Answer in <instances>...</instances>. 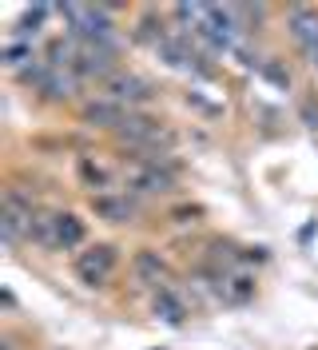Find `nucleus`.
<instances>
[{"label": "nucleus", "instance_id": "f03ea898", "mask_svg": "<svg viewBox=\"0 0 318 350\" xmlns=\"http://www.w3.org/2000/svg\"><path fill=\"white\" fill-rule=\"evenodd\" d=\"M116 247L111 243H96V247H88V251H80L76 259H72V267H76V275H80V283L88 286H104L107 279H111V271H116Z\"/></svg>", "mask_w": 318, "mask_h": 350}, {"label": "nucleus", "instance_id": "7ed1b4c3", "mask_svg": "<svg viewBox=\"0 0 318 350\" xmlns=\"http://www.w3.org/2000/svg\"><path fill=\"white\" fill-rule=\"evenodd\" d=\"M291 32L306 48L310 64L318 68V12H310V8H291Z\"/></svg>", "mask_w": 318, "mask_h": 350}, {"label": "nucleus", "instance_id": "9b49d317", "mask_svg": "<svg viewBox=\"0 0 318 350\" xmlns=\"http://www.w3.org/2000/svg\"><path fill=\"white\" fill-rule=\"evenodd\" d=\"M84 116L96 120V124H107V128H120V124H124V108H120L116 100H96V104L84 108Z\"/></svg>", "mask_w": 318, "mask_h": 350}, {"label": "nucleus", "instance_id": "ddd939ff", "mask_svg": "<svg viewBox=\"0 0 318 350\" xmlns=\"http://www.w3.org/2000/svg\"><path fill=\"white\" fill-rule=\"evenodd\" d=\"M28 60H32V48H28V44H16V40L8 44V52H4V64L12 68V72H21V76H24V72L32 68Z\"/></svg>", "mask_w": 318, "mask_h": 350}, {"label": "nucleus", "instance_id": "0eeeda50", "mask_svg": "<svg viewBox=\"0 0 318 350\" xmlns=\"http://www.w3.org/2000/svg\"><path fill=\"white\" fill-rule=\"evenodd\" d=\"M151 92L148 84L140 80V76H111L107 80V100H116V104H140V100H148Z\"/></svg>", "mask_w": 318, "mask_h": 350}, {"label": "nucleus", "instance_id": "423d86ee", "mask_svg": "<svg viewBox=\"0 0 318 350\" xmlns=\"http://www.w3.org/2000/svg\"><path fill=\"white\" fill-rule=\"evenodd\" d=\"M131 271H135V279H140V283H151V286H163L168 283V262L159 259V255H155V251H140V255H135V259H131Z\"/></svg>", "mask_w": 318, "mask_h": 350}, {"label": "nucleus", "instance_id": "1a4fd4ad", "mask_svg": "<svg viewBox=\"0 0 318 350\" xmlns=\"http://www.w3.org/2000/svg\"><path fill=\"white\" fill-rule=\"evenodd\" d=\"M151 306H155V314H159L163 323H171V327H179V323H183V314H187L183 303L171 295L168 286H159V291H155V303H151Z\"/></svg>", "mask_w": 318, "mask_h": 350}, {"label": "nucleus", "instance_id": "20e7f679", "mask_svg": "<svg viewBox=\"0 0 318 350\" xmlns=\"http://www.w3.org/2000/svg\"><path fill=\"white\" fill-rule=\"evenodd\" d=\"M76 172H80V179H84V187H92L96 196H111V187H116V175H111V167L96 163L92 155H80Z\"/></svg>", "mask_w": 318, "mask_h": 350}, {"label": "nucleus", "instance_id": "f8f14e48", "mask_svg": "<svg viewBox=\"0 0 318 350\" xmlns=\"http://www.w3.org/2000/svg\"><path fill=\"white\" fill-rule=\"evenodd\" d=\"M28 239L40 243V247H60V239H56V215H44V211H36L32 227H28Z\"/></svg>", "mask_w": 318, "mask_h": 350}, {"label": "nucleus", "instance_id": "f257e3e1", "mask_svg": "<svg viewBox=\"0 0 318 350\" xmlns=\"http://www.w3.org/2000/svg\"><path fill=\"white\" fill-rule=\"evenodd\" d=\"M64 16L72 21V32H76L80 40L104 44L107 36H111V8H104V4H68Z\"/></svg>", "mask_w": 318, "mask_h": 350}, {"label": "nucleus", "instance_id": "9d476101", "mask_svg": "<svg viewBox=\"0 0 318 350\" xmlns=\"http://www.w3.org/2000/svg\"><path fill=\"white\" fill-rule=\"evenodd\" d=\"M56 239H60L64 251L80 247V243H84V223H80L76 215H68V211H64V215H56Z\"/></svg>", "mask_w": 318, "mask_h": 350}, {"label": "nucleus", "instance_id": "6e6552de", "mask_svg": "<svg viewBox=\"0 0 318 350\" xmlns=\"http://www.w3.org/2000/svg\"><path fill=\"white\" fill-rule=\"evenodd\" d=\"M171 172H159V163H144L140 172H135V187L140 191H148V196H163V191H171Z\"/></svg>", "mask_w": 318, "mask_h": 350}, {"label": "nucleus", "instance_id": "39448f33", "mask_svg": "<svg viewBox=\"0 0 318 350\" xmlns=\"http://www.w3.org/2000/svg\"><path fill=\"white\" fill-rule=\"evenodd\" d=\"M92 211L104 219V223H127V219H135V203L127 196H116V191H111V196L92 199Z\"/></svg>", "mask_w": 318, "mask_h": 350}]
</instances>
